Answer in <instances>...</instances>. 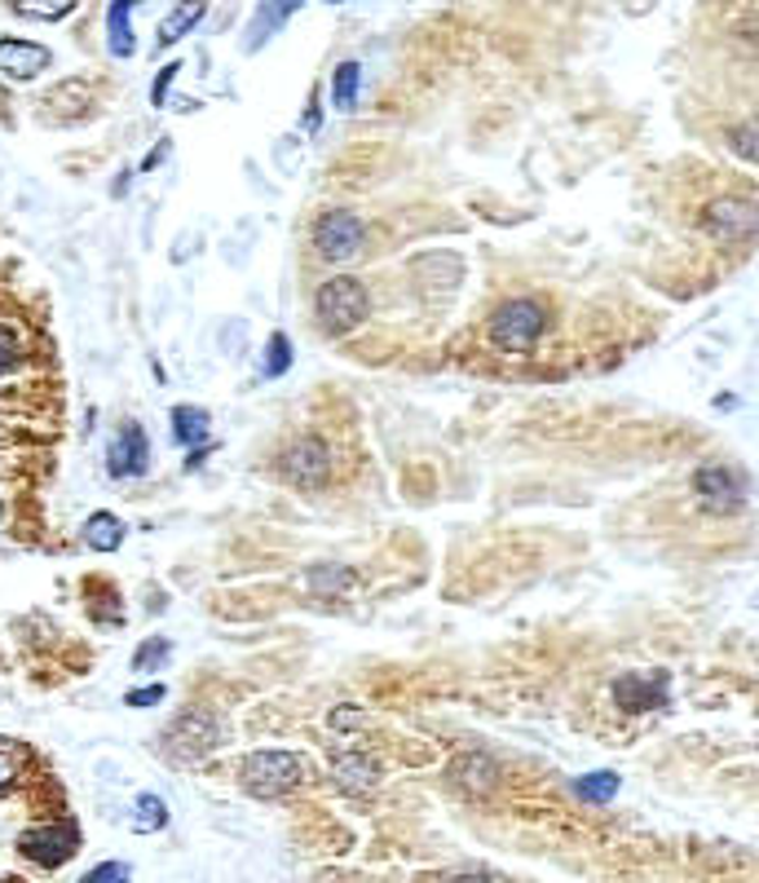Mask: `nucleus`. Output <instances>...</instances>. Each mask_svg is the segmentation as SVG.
<instances>
[{"mask_svg":"<svg viewBox=\"0 0 759 883\" xmlns=\"http://www.w3.org/2000/svg\"><path fill=\"white\" fill-rule=\"evenodd\" d=\"M618 773H609V769H600V773H587V778H579L574 782V795L583 799V804H609L613 795H618Z\"/></svg>","mask_w":759,"mask_h":883,"instance_id":"nucleus-23","label":"nucleus"},{"mask_svg":"<svg viewBox=\"0 0 759 883\" xmlns=\"http://www.w3.org/2000/svg\"><path fill=\"white\" fill-rule=\"evenodd\" d=\"M132 874H128V866L124 861H102V866H93L80 883H128Z\"/></svg>","mask_w":759,"mask_h":883,"instance_id":"nucleus-31","label":"nucleus"},{"mask_svg":"<svg viewBox=\"0 0 759 883\" xmlns=\"http://www.w3.org/2000/svg\"><path fill=\"white\" fill-rule=\"evenodd\" d=\"M547 310L530 297H517V301H504L491 318V345L504 350V354H526L543 341V331H547Z\"/></svg>","mask_w":759,"mask_h":883,"instance_id":"nucleus-3","label":"nucleus"},{"mask_svg":"<svg viewBox=\"0 0 759 883\" xmlns=\"http://www.w3.org/2000/svg\"><path fill=\"white\" fill-rule=\"evenodd\" d=\"M301 124H305V133H318V124H322V115H318V102H309V106H305V119H301Z\"/></svg>","mask_w":759,"mask_h":883,"instance_id":"nucleus-34","label":"nucleus"},{"mask_svg":"<svg viewBox=\"0 0 759 883\" xmlns=\"http://www.w3.org/2000/svg\"><path fill=\"white\" fill-rule=\"evenodd\" d=\"M23 773V756H18V746H10L5 737H0V791H10Z\"/></svg>","mask_w":759,"mask_h":883,"instance_id":"nucleus-29","label":"nucleus"},{"mask_svg":"<svg viewBox=\"0 0 759 883\" xmlns=\"http://www.w3.org/2000/svg\"><path fill=\"white\" fill-rule=\"evenodd\" d=\"M327 5H340V0H327Z\"/></svg>","mask_w":759,"mask_h":883,"instance_id":"nucleus-37","label":"nucleus"},{"mask_svg":"<svg viewBox=\"0 0 759 883\" xmlns=\"http://www.w3.org/2000/svg\"><path fill=\"white\" fill-rule=\"evenodd\" d=\"M203 14H208V0H177L173 5V14L160 23V36H155V45L160 49H168V45H177L181 36H190L199 23H203Z\"/></svg>","mask_w":759,"mask_h":883,"instance_id":"nucleus-15","label":"nucleus"},{"mask_svg":"<svg viewBox=\"0 0 759 883\" xmlns=\"http://www.w3.org/2000/svg\"><path fill=\"white\" fill-rule=\"evenodd\" d=\"M729 147H733V155H742L746 164H759V119H746V124L729 128Z\"/></svg>","mask_w":759,"mask_h":883,"instance_id":"nucleus-26","label":"nucleus"},{"mask_svg":"<svg viewBox=\"0 0 759 883\" xmlns=\"http://www.w3.org/2000/svg\"><path fill=\"white\" fill-rule=\"evenodd\" d=\"M217 742H222V720H217L213 711H203V707H190V711H181V716L168 724L164 752H168V760H177V765H194V760H203L208 752H217Z\"/></svg>","mask_w":759,"mask_h":883,"instance_id":"nucleus-4","label":"nucleus"},{"mask_svg":"<svg viewBox=\"0 0 759 883\" xmlns=\"http://www.w3.org/2000/svg\"><path fill=\"white\" fill-rule=\"evenodd\" d=\"M168 641L164 636H151V641H142L137 645V654H132V671H155V667H164L168 663Z\"/></svg>","mask_w":759,"mask_h":883,"instance_id":"nucleus-27","label":"nucleus"},{"mask_svg":"<svg viewBox=\"0 0 759 883\" xmlns=\"http://www.w3.org/2000/svg\"><path fill=\"white\" fill-rule=\"evenodd\" d=\"M305 5V0H261L256 5V14H252V27H248V36H243V45H248V53H256L274 31H283L288 27V18L296 14Z\"/></svg>","mask_w":759,"mask_h":883,"instance_id":"nucleus-14","label":"nucleus"},{"mask_svg":"<svg viewBox=\"0 0 759 883\" xmlns=\"http://www.w3.org/2000/svg\"><path fill=\"white\" fill-rule=\"evenodd\" d=\"M168 151H173V147H168V142H160V147H155V151H151V155H147V164H142V173H151V168H160V160H164V155H168Z\"/></svg>","mask_w":759,"mask_h":883,"instance_id":"nucleus-35","label":"nucleus"},{"mask_svg":"<svg viewBox=\"0 0 759 883\" xmlns=\"http://www.w3.org/2000/svg\"><path fill=\"white\" fill-rule=\"evenodd\" d=\"M288 367H292V341H288L283 331H274L269 345H265V358H261V376H265V380L288 376Z\"/></svg>","mask_w":759,"mask_h":883,"instance_id":"nucleus-24","label":"nucleus"},{"mask_svg":"<svg viewBox=\"0 0 759 883\" xmlns=\"http://www.w3.org/2000/svg\"><path fill=\"white\" fill-rule=\"evenodd\" d=\"M305 773H309V765L296 752H252L239 769V782L256 799H283L288 791H296L305 782Z\"/></svg>","mask_w":759,"mask_h":883,"instance_id":"nucleus-1","label":"nucleus"},{"mask_svg":"<svg viewBox=\"0 0 759 883\" xmlns=\"http://www.w3.org/2000/svg\"><path fill=\"white\" fill-rule=\"evenodd\" d=\"M327 724L336 729V733H358L363 724H367V716L358 711V707H331V716H327Z\"/></svg>","mask_w":759,"mask_h":883,"instance_id":"nucleus-30","label":"nucleus"},{"mask_svg":"<svg viewBox=\"0 0 759 883\" xmlns=\"http://www.w3.org/2000/svg\"><path fill=\"white\" fill-rule=\"evenodd\" d=\"M451 782H455L464 795L481 799V795H491V791L499 786V765H495L486 752H468V756H459V760L451 765Z\"/></svg>","mask_w":759,"mask_h":883,"instance_id":"nucleus-12","label":"nucleus"},{"mask_svg":"<svg viewBox=\"0 0 759 883\" xmlns=\"http://www.w3.org/2000/svg\"><path fill=\"white\" fill-rule=\"evenodd\" d=\"M23 363V341L14 327H0V376H10Z\"/></svg>","mask_w":759,"mask_h":883,"instance_id":"nucleus-28","label":"nucleus"},{"mask_svg":"<svg viewBox=\"0 0 759 883\" xmlns=\"http://www.w3.org/2000/svg\"><path fill=\"white\" fill-rule=\"evenodd\" d=\"M164 827H168V804L160 795H137V804H132V831L137 835H155Z\"/></svg>","mask_w":759,"mask_h":883,"instance_id":"nucleus-21","label":"nucleus"},{"mask_svg":"<svg viewBox=\"0 0 759 883\" xmlns=\"http://www.w3.org/2000/svg\"><path fill=\"white\" fill-rule=\"evenodd\" d=\"M446 883H491L486 874H455V879H446Z\"/></svg>","mask_w":759,"mask_h":883,"instance_id":"nucleus-36","label":"nucleus"},{"mask_svg":"<svg viewBox=\"0 0 759 883\" xmlns=\"http://www.w3.org/2000/svg\"><path fill=\"white\" fill-rule=\"evenodd\" d=\"M208 429H213V420L203 406H173V442L177 446H203L208 442Z\"/></svg>","mask_w":759,"mask_h":883,"instance_id":"nucleus-18","label":"nucleus"},{"mask_svg":"<svg viewBox=\"0 0 759 883\" xmlns=\"http://www.w3.org/2000/svg\"><path fill=\"white\" fill-rule=\"evenodd\" d=\"M80 539H85V548H93V553H115L119 543H124V521L102 508V513H93V517L85 521Z\"/></svg>","mask_w":759,"mask_h":883,"instance_id":"nucleus-17","label":"nucleus"},{"mask_svg":"<svg viewBox=\"0 0 759 883\" xmlns=\"http://www.w3.org/2000/svg\"><path fill=\"white\" fill-rule=\"evenodd\" d=\"M164 685H142V690H132L128 694V707H155V703H164Z\"/></svg>","mask_w":759,"mask_h":883,"instance_id":"nucleus-33","label":"nucleus"},{"mask_svg":"<svg viewBox=\"0 0 759 883\" xmlns=\"http://www.w3.org/2000/svg\"><path fill=\"white\" fill-rule=\"evenodd\" d=\"M354 583H358V575L344 570V566H336V562L309 566V575H305V588H309L314 596H340V592H350Z\"/></svg>","mask_w":759,"mask_h":883,"instance_id":"nucleus-20","label":"nucleus"},{"mask_svg":"<svg viewBox=\"0 0 759 883\" xmlns=\"http://www.w3.org/2000/svg\"><path fill=\"white\" fill-rule=\"evenodd\" d=\"M314 314H318V327H322V331L344 336V331H354V327L371 314V297H367L363 279H354V275H331V279L314 292Z\"/></svg>","mask_w":759,"mask_h":883,"instance_id":"nucleus-2","label":"nucleus"},{"mask_svg":"<svg viewBox=\"0 0 759 883\" xmlns=\"http://www.w3.org/2000/svg\"><path fill=\"white\" fill-rule=\"evenodd\" d=\"M76 10V0H14V14L36 18V23H58Z\"/></svg>","mask_w":759,"mask_h":883,"instance_id":"nucleus-25","label":"nucleus"},{"mask_svg":"<svg viewBox=\"0 0 759 883\" xmlns=\"http://www.w3.org/2000/svg\"><path fill=\"white\" fill-rule=\"evenodd\" d=\"M151 468V442H147V429L137 420H124L115 442L106 446V472L115 482L124 478H142V472Z\"/></svg>","mask_w":759,"mask_h":883,"instance_id":"nucleus-8","label":"nucleus"},{"mask_svg":"<svg viewBox=\"0 0 759 883\" xmlns=\"http://www.w3.org/2000/svg\"><path fill=\"white\" fill-rule=\"evenodd\" d=\"M703 226H707V235H716V239H750L755 230H759V203H750V199H711L707 203V213H703Z\"/></svg>","mask_w":759,"mask_h":883,"instance_id":"nucleus-9","label":"nucleus"},{"mask_svg":"<svg viewBox=\"0 0 759 883\" xmlns=\"http://www.w3.org/2000/svg\"><path fill=\"white\" fill-rule=\"evenodd\" d=\"M358 85H363V66L350 58V62H340L336 66V76H331V102L340 111H350L358 102Z\"/></svg>","mask_w":759,"mask_h":883,"instance_id":"nucleus-22","label":"nucleus"},{"mask_svg":"<svg viewBox=\"0 0 759 883\" xmlns=\"http://www.w3.org/2000/svg\"><path fill=\"white\" fill-rule=\"evenodd\" d=\"M279 472L301 491H322L331 482V451L322 438H296L279 455Z\"/></svg>","mask_w":759,"mask_h":883,"instance_id":"nucleus-5","label":"nucleus"},{"mask_svg":"<svg viewBox=\"0 0 759 883\" xmlns=\"http://www.w3.org/2000/svg\"><path fill=\"white\" fill-rule=\"evenodd\" d=\"M694 495H698L703 508L729 513V508H737V504L746 500V482L737 478L733 468H724V464H703V468L694 472Z\"/></svg>","mask_w":759,"mask_h":883,"instance_id":"nucleus-10","label":"nucleus"},{"mask_svg":"<svg viewBox=\"0 0 759 883\" xmlns=\"http://www.w3.org/2000/svg\"><path fill=\"white\" fill-rule=\"evenodd\" d=\"M132 5H137V0H111V10H106V45H111L115 58H132V49H137L132 23H128Z\"/></svg>","mask_w":759,"mask_h":883,"instance_id":"nucleus-19","label":"nucleus"},{"mask_svg":"<svg viewBox=\"0 0 759 883\" xmlns=\"http://www.w3.org/2000/svg\"><path fill=\"white\" fill-rule=\"evenodd\" d=\"M177 72H181V62H168L164 72L155 76V89H151V102H155V106H164V102H168V85L177 80Z\"/></svg>","mask_w":759,"mask_h":883,"instance_id":"nucleus-32","label":"nucleus"},{"mask_svg":"<svg viewBox=\"0 0 759 883\" xmlns=\"http://www.w3.org/2000/svg\"><path fill=\"white\" fill-rule=\"evenodd\" d=\"M76 848H80V831H76L72 822H49V827H36V831H27V835L18 840V853H23L27 861L45 866V870L72 861Z\"/></svg>","mask_w":759,"mask_h":883,"instance_id":"nucleus-7","label":"nucleus"},{"mask_svg":"<svg viewBox=\"0 0 759 883\" xmlns=\"http://www.w3.org/2000/svg\"><path fill=\"white\" fill-rule=\"evenodd\" d=\"M613 703L641 716V711H654L667 703V676L662 671H628L613 681Z\"/></svg>","mask_w":759,"mask_h":883,"instance_id":"nucleus-11","label":"nucleus"},{"mask_svg":"<svg viewBox=\"0 0 759 883\" xmlns=\"http://www.w3.org/2000/svg\"><path fill=\"white\" fill-rule=\"evenodd\" d=\"M336 782L350 795H367V791H376L380 769L367 756H358V752H344V756H336Z\"/></svg>","mask_w":759,"mask_h":883,"instance_id":"nucleus-16","label":"nucleus"},{"mask_svg":"<svg viewBox=\"0 0 759 883\" xmlns=\"http://www.w3.org/2000/svg\"><path fill=\"white\" fill-rule=\"evenodd\" d=\"M363 248V222L354 213H344V209H327L318 222H314V252L322 261H350L358 256Z\"/></svg>","mask_w":759,"mask_h":883,"instance_id":"nucleus-6","label":"nucleus"},{"mask_svg":"<svg viewBox=\"0 0 759 883\" xmlns=\"http://www.w3.org/2000/svg\"><path fill=\"white\" fill-rule=\"evenodd\" d=\"M49 66V49L36 40H0V76L10 80H36Z\"/></svg>","mask_w":759,"mask_h":883,"instance_id":"nucleus-13","label":"nucleus"}]
</instances>
